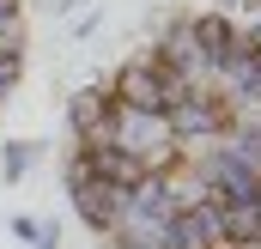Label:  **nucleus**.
I'll return each mask as SVG.
<instances>
[{
    "mask_svg": "<svg viewBox=\"0 0 261 249\" xmlns=\"http://www.w3.org/2000/svg\"><path fill=\"white\" fill-rule=\"evenodd\" d=\"M219 6H237V0H219Z\"/></svg>",
    "mask_w": 261,
    "mask_h": 249,
    "instance_id": "dca6fc26",
    "label": "nucleus"
},
{
    "mask_svg": "<svg viewBox=\"0 0 261 249\" xmlns=\"http://www.w3.org/2000/svg\"><path fill=\"white\" fill-rule=\"evenodd\" d=\"M219 249H231V243H219Z\"/></svg>",
    "mask_w": 261,
    "mask_h": 249,
    "instance_id": "f3484780",
    "label": "nucleus"
},
{
    "mask_svg": "<svg viewBox=\"0 0 261 249\" xmlns=\"http://www.w3.org/2000/svg\"><path fill=\"white\" fill-rule=\"evenodd\" d=\"M189 24H195V43L206 49V55H213V61H219V55H225V49L237 43V24H231L225 12H195Z\"/></svg>",
    "mask_w": 261,
    "mask_h": 249,
    "instance_id": "1a4fd4ad",
    "label": "nucleus"
},
{
    "mask_svg": "<svg viewBox=\"0 0 261 249\" xmlns=\"http://www.w3.org/2000/svg\"><path fill=\"white\" fill-rule=\"evenodd\" d=\"M79 158H85V170H91L103 188H134L140 177H146L140 158H128L122 146H79Z\"/></svg>",
    "mask_w": 261,
    "mask_h": 249,
    "instance_id": "423d86ee",
    "label": "nucleus"
},
{
    "mask_svg": "<svg viewBox=\"0 0 261 249\" xmlns=\"http://www.w3.org/2000/svg\"><path fill=\"white\" fill-rule=\"evenodd\" d=\"M249 97H261V67H255V79H249Z\"/></svg>",
    "mask_w": 261,
    "mask_h": 249,
    "instance_id": "2eb2a0df",
    "label": "nucleus"
},
{
    "mask_svg": "<svg viewBox=\"0 0 261 249\" xmlns=\"http://www.w3.org/2000/svg\"><path fill=\"white\" fill-rule=\"evenodd\" d=\"M225 243V207L206 194L195 207H182L170 225H164V249H219Z\"/></svg>",
    "mask_w": 261,
    "mask_h": 249,
    "instance_id": "20e7f679",
    "label": "nucleus"
},
{
    "mask_svg": "<svg viewBox=\"0 0 261 249\" xmlns=\"http://www.w3.org/2000/svg\"><path fill=\"white\" fill-rule=\"evenodd\" d=\"M122 194H128V188H103L91 170H85V158L73 152V164H67V201H73V213H79L91 231H110V219H116Z\"/></svg>",
    "mask_w": 261,
    "mask_h": 249,
    "instance_id": "7ed1b4c3",
    "label": "nucleus"
},
{
    "mask_svg": "<svg viewBox=\"0 0 261 249\" xmlns=\"http://www.w3.org/2000/svg\"><path fill=\"white\" fill-rule=\"evenodd\" d=\"M195 170H200V183H206L213 201H249V194H261V177H255V170H243L237 158H225L219 146H213L206 158H195Z\"/></svg>",
    "mask_w": 261,
    "mask_h": 249,
    "instance_id": "39448f33",
    "label": "nucleus"
},
{
    "mask_svg": "<svg viewBox=\"0 0 261 249\" xmlns=\"http://www.w3.org/2000/svg\"><path fill=\"white\" fill-rule=\"evenodd\" d=\"M110 97H116V104H134V110H158V116H170L189 91H182V79H176L170 67L152 61V49H146V55H134V61L110 79Z\"/></svg>",
    "mask_w": 261,
    "mask_h": 249,
    "instance_id": "f03ea898",
    "label": "nucleus"
},
{
    "mask_svg": "<svg viewBox=\"0 0 261 249\" xmlns=\"http://www.w3.org/2000/svg\"><path fill=\"white\" fill-rule=\"evenodd\" d=\"M37 158H43V146H37V140H12V146L0 152V177H6V183H24Z\"/></svg>",
    "mask_w": 261,
    "mask_h": 249,
    "instance_id": "9d476101",
    "label": "nucleus"
},
{
    "mask_svg": "<svg viewBox=\"0 0 261 249\" xmlns=\"http://www.w3.org/2000/svg\"><path fill=\"white\" fill-rule=\"evenodd\" d=\"M225 207V243L231 249H255L261 237V194H249V201H219Z\"/></svg>",
    "mask_w": 261,
    "mask_h": 249,
    "instance_id": "6e6552de",
    "label": "nucleus"
},
{
    "mask_svg": "<svg viewBox=\"0 0 261 249\" xmlns=\"http://www.w3.org/2000/svg\"><path fill=\"white\" fill-rule=\"evenodd\" d=\"M110 146H122L128 158H140V170H146V177H152V170L182 164V152H176V140H170V122H164L158 110L116 104V110H110Z\"/></svg>",
    "mask_w": 261,
    "mask_h": 249,
    "instance_id": "f257e3e1",
    "label": "nucleus"
},
{
    "mask_svg": "<svg viewBox=\"0 0 261 249\" xmlns=\"http://www.w3.org/2000/svg\"><path fill=\"white\" fill-rule=\"evenodd\" d=\"M255 249H261V237H255Z\"/></svg>",
    "mask_w": 261,
    "mask_h": 249,
    "instance_id": "a211bd4d",
    "label": "nucleus"
},
{
    "mask_svg": "<svg viewBox=\"0 0 261 249\" xmlns=\"http://www.w3.org/2000/svg\"><path fill=\"white\" fill-rule=\"evenodd\" d=\"M18 67H24V55H0V97L18 85Z\"/></svg>",
    "mask_w": 261,
    "mask_h": 249,
    "instance_id": "f8f14e48",
    "label": "nucleus"
},
{
    "mask_svg": "<svg viewBox=\"0 0 261 249\" xmlns=\"http://www.w3.org/2000/svg\"><path fill=\"white\" fill-rule=\"evenodd\" d=\"M49 12H73V6H91V0H43Z\"/></svg>",
    "mask_w": 261,
    "mask_h": 249,
    "instance_id": "ddd939ff",
    "label": "nucleus"
},
{
    "mask_svg": "<svg viewBox=\"0 0 261 249\" xmlns=\"http://www.w3.org/2000/svg\"><path fill=\"white\" fill-rule=\"evenodd\" d=\"M0 55H24V0H0Z\"/></svg>",
    "mask_w": 261,
    "mask_h": 249,
    "instance_id": "9b49d317",
    "label": "nucleus"
},
{
    "mask_svg": "<svg viewBox=\"0 0 261 249\" xmlns=\"http://www.w3.org/2000/svg\"><path fill=\"white\" fill-rule=\"evenodd\" d=\"M110 110H116L110 79H103V85H79V91L67 97V128H73V140L91 134V128H103V122H110Z\"/></svg>",
    "mask_w": 261,
    "mask_h": 249,
    "instance_id": "0eeeda50",
    "label": "nucleus"
},
{
    "mask_svg": "<svg viewBox=\"0 0 261 249\" xmlns=\"http://www.w3.org/2000/svg\"><path fill=\"white\" fill-rule=\"evenodd\" d=\"M243 37H249V43H255V49H261V24H249V31H243Z\"/></svg>",
    "mask_w": 261,
    "mask_h": 249,
    "instance_id": "4468645a",
    "label": "nucleus"
}]
</instances>
